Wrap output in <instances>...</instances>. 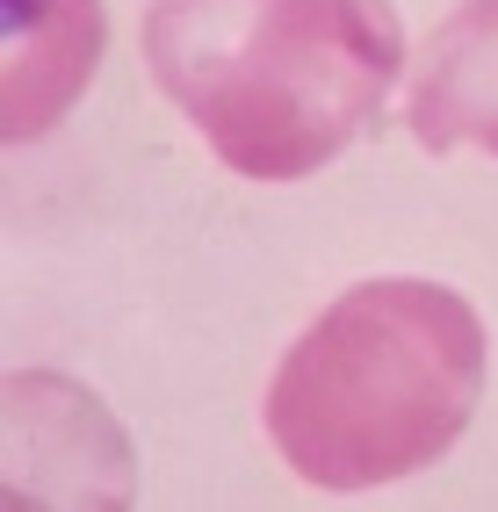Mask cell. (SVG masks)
Here are the masks:
<instances>
[{
  "label": "cell",
  "mask_w": 498,
  "mask_h": 512,
  "mask_svg": "<svg viewBox=\"0 0 498 512\" xmlns=\"http://www.w3.org/2000/svg\"><path fill=\"white\" fill-rule=\"evenodd\" d=\"M145 65L239 181H304L383 123L412 58L390 0H152Z\"/></svg>",
  "instance_id": "cell-1"
},
{
  "label": "cell",
  "mask_w": 498,
  "mask_h": 512,
  "mask_svg": "<svg viewBox=\"0 0 498 512\" xmlns=\"http://www.w3.org/2000/svg\"><path fill=\"white\" fill-rule=\"evenodd\" d=\"M484 404L470 296L376 275L325 303L268 383V440L311 491H376L434 469Z\"/></svg>",
  "instance_id": "cell-2"
},
{
  "label": "cell",
  "mask_w": 498,
  "mask_h": 512,
  "mask_svg": "<svg viewBox=\"0 0 498 512\" xmlns=\"http://www.w3.org/2000/svg\"><path fill=\"white\" fill-rule=\"evenodd\" d=\"M405 123L426 152L498 159V0H462L426 29L405 87Z\"/></svg>",
  "instance_id": "cell-3"
},
{
  "label": "cell",
  "mask_w": 498,
  "mask_h": 512,
  "mask_svg": "<svg viewBox=\"0 0 498 512\" xmlns=\"http://www.w3.org/2000/svg\"><path fill=\"white\" fill-rule=\"evenodd\" d=\"M0 44H8V145L44 138L87 94L102 65L109 22L102 0H0Z\"/></svg>",
  "instance_id": "cell-4"
}]
</instances>
